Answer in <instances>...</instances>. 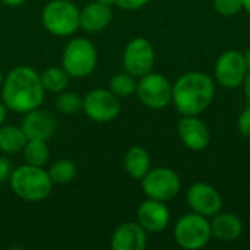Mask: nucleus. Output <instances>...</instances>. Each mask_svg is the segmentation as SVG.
I'll use <instances>...</instances> for the list:
<instances>
[{"label":"nucleus","instance_id":"f257e3e1","mask_svg":"<svg viewBox=\"0 0 250 250\" xmlns=\"http://www.w3.org/2000/svg\"><path fill=\"white\" fill-rule=\"evenodd\" d=\"M1 101L15 113H26L38 108L44 101L45 89L41 83L40 73L29 66L13 67L3 81Z\"/></svg>","mask_w":250,"mask_h":250},{"label":"nucleus","instance_id":"f03ea898","mask_svg":"<svg viewBox=\"0 0 250 250\" xmlns=\"http://www.w3.org/2000/svg\"><path fill=\"white\" fill-rule=\"evenodd\" d=\"M215 97V81L205 72H188L173 83L171 103L182 116H201Z\"/></svg>","mask_w":250,"mask_h":250},{"label":"nucleus","instance_id":"7ed1b4c3","mask_svg":"<svg viewBox=\"0 0 250 250\" xmlns=\"http://www.w3.org/2000/svg\"><path fill=\"white\" fill-rule=\"evenodd\" d=\"M9 183L12 192L26 202L44 201L53 189V182L48 171L42 167L31 164H23L13 168Z\"/></svg>","mask_w":250,"mask_h":250},{"label":"nucleus","instance_id":"20e7f679","mask_svg":"<svg viewBox=\"0 0 250 250\" xmlns=\"http://www.w3.org/2000/svg\"><path fill=\"white\" fill-rule=\"evenodd\" d=\"M98 53L95 45L86 38L70 40L62 54V67L73 79L89 76L97 67Z\"/></svg>","mask_w":250,"mask_h":250},{"label":"nucleus","instance_id":"39448f33","mask_svg":"<svg viewBox=\"0 0 250 250\" xmlns=\"http://www.w3.org/2000/svg\"><path fill=\"white\" fill-rule=\"evenodd\" d=\"M79 9L70 0H51L41 12L44 28L56 37H70L79 29Z\"/></svg>","mask_w":250,"mask_h":250},{"label":"nucleus","instance_id":"423d86ee","mask_svg":"<svg viewBox=\"0 0 250 250\" xmlns=\"http://www.w3.org/2000/svg\"><path fill=\"white\" fill-rule=\"evenodd\" d=\"M174 240L185 250H199L212 239L209 218L196 212L185 214L174 226Z\"/></svg>","mask_w":250,"mask_h":250},{"label":"nucleus","instance_id":"0eeeda50","mask_svg":"<svg viewBox=\"0 0 250 250\" xmlns=\"http://www.w3.org/2000/svg\"><path fill=\"white\" fill-rule=\"evenodd\" d=\"M141 188L146 198L168 202L179 195L182 189V180L174 170L157 167L151 168L141 179Z\"/></svg>","mask_w":250,"mask_h":250},{"label":"nucleus","instance_id":"6e6552de","mask_svg":"<svg viewBox=\"0 0 250 250\" xmlns=\"http://www.w3.org/2000/svg\"><path fill=\"white\" fill-rule=\"evenodd\" d=\"M136 95L139 101L152 110H161L171 103L173 83L161 73L149 72L136 82Z\"/></svg>","mask_w":250,"mask_h":250},{"label":"nucleus","instance_id":"1a4fd4ad","mask_svg":"<svg viewBox=\"0 0 250 250\" xmlns=\"http://www.w3.org/2000/svg\"><path fill=\"white\" fill-rule=\"evenodd\" d=\"M122 110L120 98L110 89L97 88L83 97L82 111L88 119L97 123H108L114 120Z\"/></svg>","mask_w":250,"mask_h":250},{"label":"nucleus","instance_id":"9d476101","mask_svg":"<svg viewBox=\"0 0 250 250\" xmlns=\"http://www.w3.org/2000/svg\"><path fill=\"white\" fill-rule=\"evenodd\" d=\"M248 70L243 53L237 50H226L215 62L214 76L220 86L226 89H237L242 86Z\"/></svg>","mask_w":250,"mask_h":250},{"label":"nucleus","instance_id":"9b49d317","mask_svg":"<svg viewBox=\"0 0 250 250\" xmlns=\"http://www.w3.org/2000/svg\"><path fill=\"white\" fill-rule=\"evenodd\" d=\"M155 64V50L149 40L136 37L130 40L123 51V67L135 78L152 72Z\"/></svg>","mask_w":250,"mask_h":250},{"label":"nucleus","instance_id":"f8f14e48","mask_svg":"<svg viewBox=\"0 0 250 250\" xmlns=\"http://www.w3.org/2000/svg\"><path fill=\"white\" fill-rule=\"evenodd\" d=\"M186 202L189 208L207 218L214 217L223 209V198L220 192L204 182L193 183L186 192Z\"/></svg>","mask_w":250,"mask_h":250},{"label":"nucleus","instance_id":"ddd939ff","mask_svg":"<svg viewBox=\"0 0 250 250\" xmlns=\"http://www.w3.org/2000/svg\"><path fill=\"white\" fill-rule=\"evenodd\" d=\"M182 144L190 151H204L211 142V132L199 116H182L177 123Z\"/></svg>","mask_w":250,"mask_h":250},{"label":"nucleus","instance_id":"4468645a","mask_svg":"<svg viewBox=\"0 0 250 250\" xmlns=\"http://www.w3.org/2000/svg\"><path fill=\"white\" fill-rule=\"evenodd\" d=\"M21 129L28 139L48 141L57 130V120L50 111L41 110L38 107L23 113Z\"/></svg>","mask_w":250,"mask_h":250},{"label":"nucleus","instance_id":"2eb2a0df","mask_svg":"<svg viewBox=\"0 0 250 250\" xmlns=\"http://www.w3.org/2000/svg\"><path fill=\"white\" fill-rule=\"evenodd\" d=\"M136 220L146 233H160L170 224V209L166 202L148 198L139 205Z\"/></svg>","mask_w":250,"mask_h":250},{"label":"nucleus","instance_id":"dca6fc26","mask_svg":"<svg viewBox=\"0 0 250 250\" xmlns=\"http://www.w3.org/2000/svg\"><path fill=\"white\" fill-rule=\"evenodd\" d=\"M146 231L138 221L120 224L114 230L110 240V246L113 250H142L146 248Z\"/></svg>","mask_w":250,"mask_h":250},{"label":"nucleus","instance_id":"f3484780","mask_svg":"<svg viewBox=\"0 0 250 250\" xmlns=\"http://www.w3.org/2000/svg\"><path fill=\"white\" fill-rule=\"evenodd\" d=\"M111 19H113L111 6L92 1L88 3L79 12V28L91 34L101 32L110 25Z\"/></svg>","mask_w":250,"mask_h":250},{"label":"nucleus","instance_id":"a211bd4d","mask_svg":"<svg viewBox=\"0 0 250 250\" xmlns=\"http://www.w3.org/2000/svg\"><path fill=\"white\" fill-rule=\"evenodd\" d=\"M211 233L220 242L231 243L243 234V221L233 212H218L209 220Z\"/></svg>","mask_w":250,"mask_h":250},{"label":"nucleus","instance_id":"6ab92c4d","mask_svg":"<svg viewBox=\"0 0 250 250\" xmlns=\"http://www.w3.org/2000/svg\"><path fill=\"white\" fill-rule=\"evenodd\" d=\"M123 164H125L126 173L132 179L141 180L151 170L149 152L142 146H132L127 149L125 160H123Z\"/></svg>","mask_w":250,"mask_h":250},{"label":"nucleus","instance_id":"aec40b11","mask_svg":"<svg viewBox=\"0 0 250 250\" xmlns=\"http://www.w3.org/2000/svg\"><path fill=\"white\" fill-rule=\"evenodd\" d=\"M28 138L21 126L3 125L0 127V151L3 154H18L23 149Z\"/></svg>","mask_w":250,"mask_h":250},{"label":"nucleus","instance_id":"412c9836","mask_svg":"<svg viewBox=\"0 0 250 250\" xmlns=\"http://www.w3.org/2000/svg\"><path fill=\"white\" fill-rule=\"evenodd\" d=\"M40 78H41V83L44 89L50 92H56V94L67 89L69 82L72 79L63 67H57V66H50L44 69L42 73H40Z\"/></svg>","mask_w":250,"mask_h":250},{"label":"nucleus","instance_id":"4be33fe9","mask_svg":"<svg viewBox=\"0 0 250 250\" xmlns=\"http://www.w3.org/2000/svg\"><path fill=\"white\" fill-rule=\"evenodd\" d=\"M22 152L26 164L37 166V167H44L50 158V149L47 141H41V139H28Z\"/></svg>","mask_w":250,"mask_h":250},{"label":"nucleus","instance_id":"5701e85b","mask_svg":"<svg viewBox=\"0 0 250 250\" xmlns=\"http://www.w3.org/2000/svg\"><path fill=\"white\" fill-rule=\"evenodd\" d=\"M53 185H67L76 177V164L70 160H57L48 168Z\"/></svg>","mask_w":250,"mask_h":250},{"label":"nucleus","instance_id":"b1692460","mask_svg":"<svg viewBox=\"0 0 250 250\" xmlns=\"http://www.w3.org/2000/svg\"><path fill=\"white\" fill-rule=\"evenodd\" d=\"M108 89L119 98H126V97L135 94V91H136L135 76H132L126 70L122 73H116L108 82Z\"/></svg>","mask_w":250,"mask_h":250},{"label":"nucleus","instance_id":"393cba45","mask_svg":"<svg viewBox=\"0 0 250 250\" xmlns=\"http://www.w3.org/2000/svg\"><path fill=\"white\" fill-rule=\"evenodd\" d=\"M82 104H83V97H81L79 94L73 92V91H62L59 92L54 105L56 108L63 113V114H76L82 110Z\"/></svg>","mask_w":250,"mask_h":250},{"label":"nucleus","instance_id":"a878e982","mask_svg":"<svg viewBox=\"0 0 250 250\" xmlns=\"http://www.w3.org/2000/svg\"><path fill=\"white\" fill-rule=\"evenodd\" d=\"M214 9L221 16H236L243 10L242 0H214Z\"/></svg>","mask_w":250,"mask_h":250},{"label":"nucleus","instance_id":"bb28decb","mask_svg":"<svg viewBox=\"0 0 250 250\" xmlns=\"http://www.w3.org/2000/svg\"><path fill=\"white\" fill-rule=\"evenodd\" d=\"M237 129L242 136L250 139V104L240 113L237 119Z\"/></svg>","mask_w":250,"mask_h":250},{"label":"nucleus","instance_id":"cd10ccee","mask_svg":"<svg viewBox=\"0 0 250 250\" xmlns=\"http://www.w3.org/2000/svg\"><path fill=\"white\" fill-rule=\"evenodd\" d=\"M12 171H13L12 161L6 155H0V185L9 182Z\"/></svg>","mask_w":250,"mask_h":250},{"label":"nucleus","instance_id":"c85d7f7f","mask_svg":"<svg viewBox=\"0 0 250 250\" xmlns=\"http://www.w3.org/2000/svg\"><path fill=\"white\" fill-rule=\"evenodd\" d=\"M149 0H116V4L125 10H138L146 6Z\"/></svg>","mask_w":250,"mask_h":250},{"label":"nucleus","instance_id":"c756f323","mask_svg":"<svg viewBox=\"0 0 250 250\" xmlns=\"http://www.w3.org/2000/svg\"><path fill=\"white\" fill-rule=\"evenodd\" d=\"M242 86H243L245 95H246V98H248V103H249V104H250V69H249V70H248L246 76H245V81H243Z\"/></svg>","mask_w":250,"mask_h":250},{"label":"nucleus","instance_id":"7c9ffc66","mask_svg":"<svg viewBox=\"0 0 250 250\" xmlns=\"http://www.w3.org/2000/svg\"><path fill=\"white\" fill-rule=\"evenodd\" d=\"M6 116H7V107L4 105V103L1 101L0 103V127L4 125V122H6Z\"/></svg>","mask_w":250,"mask_h":250},{"label":"nucleus","instance_id":"2f4dec72","mask_svg":"<svg viewBox=\"0 0 250 250\" xmlns=\"http://www.w3.org/2000/svg\"><path fill=\"white\" fill-rule=\"evenodd\" d=\"M3 4H6V6H9V7H18V6H21V4H23L26 0H0Z\"/></svg>","mask_w":250,"mask_h":250},{"label":"nucleus","instance_id":"473e14b6","mask_svg":"<svg viewBox=\"0 0 250 250\" xmlns=\"http://www.w3.org/2000/svg\"><path fill=\"white\" fill-rule=\"evenodd\" d=\"M242 4H243V10L250 13V0H242Z\"/></svg>","mask_w":250,"mask_h":250},{"label":"nucleus","instance_id":"72a5a7b5","mask_svg":"<svg viewBox=\"0 0 250 250\" xmlns=\"http://www.w3.org/2000/svg\"><path fill=\"white\" fill-rule=\"evenodd\" d=\"M245 56V62H246V64H248V69H250V48L243 54Z\"/></svg>","mask_w":250,"mask_h":250},{"label":"nucleus","instance_id":"f704fd0d","mask_svg":"<svg viewBox=\"0 0 250 250\" xmlns=\"http://www.w3.org/2000/svg\"><path fill=\"white\" fill-rule=\"evenodd\" d=\"M98 3H103V4H107V6H111V4H116V0H95Z\"/></svg>","mask_w":250,"mask_h":250},{"label":"nucleus","instance_id":"c9c22d12","mask_svg":"<svg viewBox=\"0 0 250 250\" xmlns=\"http://www.w3.org/2000/svg\"><path fill=\"white\" fill-rule=\"evenodd\" d=\"M3 81H4V75H3V72L0 70V88H1V85H3Z\"/></svg>","mask_w":250,"mask_h":250}]
</instances>
